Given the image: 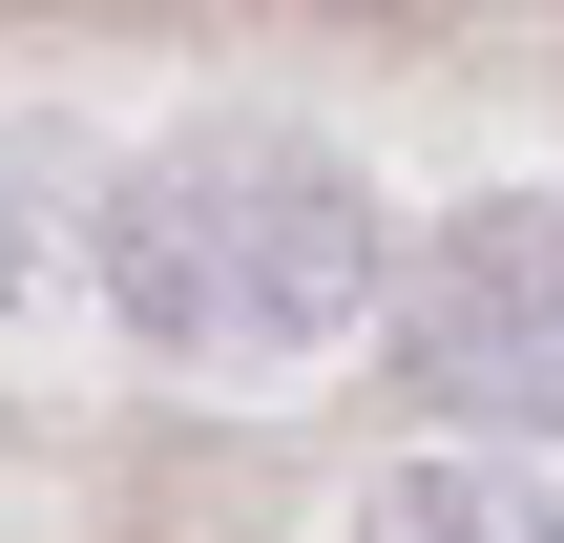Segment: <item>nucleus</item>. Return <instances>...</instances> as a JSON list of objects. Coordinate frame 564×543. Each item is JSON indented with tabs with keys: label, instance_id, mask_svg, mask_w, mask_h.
<instances>
[{
	"label": "nucleus",
	"instance_id": "1",
	"mask_svg": "<svg viewBox=\"0 0 564 543\" xmlns=\"http://www.w3.org/2000/svg\"><path fill=\"white\" fill-rule=\"evenodd\" d=\"M105 314L167 377H314L398 335V209L314 126H167L105 188Z\"/></svg>",
	"mask_w": 564,
	"mask_h": 543
},
{
	"label": "nucleus",
	"instance_id": "2",
	"mask_svg": "<svg viewBox=\"0 0 564 543\" xmlns=\"http://www.w3.org/2000/svg\"><path fill=\"white\" fill-rule=\"evenodd\" d=\"M440 439H564V188H481L398 251V335H377Z\"/></svg>",
	"mask_w": 564,
	"mask_h": 543
},
{
	"label": "nucleus",
	"instance_id": "3",
	"mask_svg": "<svg viewBox=\"0 0 564 543\" xmlns=\"http://www.w3.org/2000/svg\"><path fill=\"white\" fill-rule=\"evenodd\" d=\"M335 543H564V481L523 460V439H419V460L356 481Z\"/></svg>",
	"mask_w": 564,
	"mask_h": 543
},
{
	"label": "nucleus",
	"instance_id": "4",
	"mask_svg": "<svg viewBox=\"0 0 564 543\" xmlns=\"http://www.w3.org/2000/svg\"><path fill=\"white\" fill-rule=\"evenodd\" d=\"M0 314H21V209H0Z\"/></svg>",
	"mask_w": 564,
	"mask_h": 543
}]
</instances>
